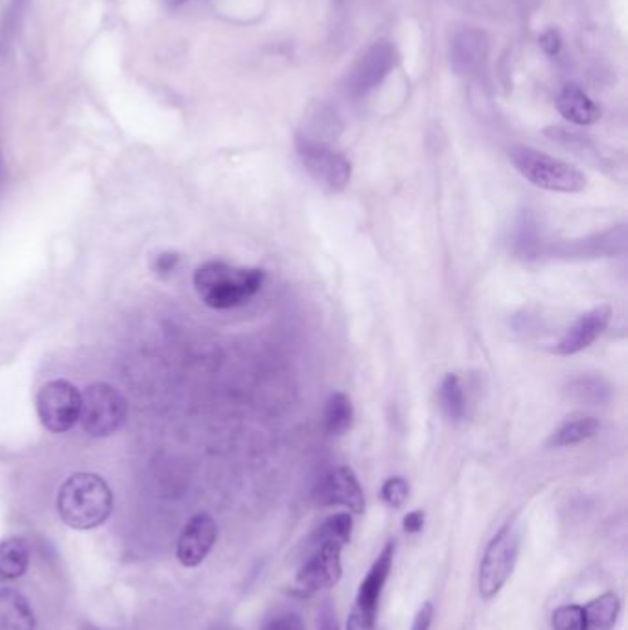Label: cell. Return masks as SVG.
<instances>
[{
  "label": "cell",
  "mask_w": 628,
  "mask_h": 630,
  "mask_svg": "<svg viewBox=\"0 0 628 630\" xmlns=\"http://www.w3.org/2000/svg\"><path fill=\"white\" fill-rule=\"evenodd\" d=\"M347 630H376V619L367 618L354 608L347 619Z\"/></svg>",
  "instance_id": "cell-31"
},
{
  "label": "cell",
  "mask_w": 628,
  "mask_h": 630,
  "mask_svg": "<svg viewBox=\"0 0 628 630\" xmlns=\"http://www.w3.org/2000/svg\"><path fill=\"white\" fill-rule=\"evenodd\" d=\"M398 61L395 45L387 39L374 41L361 52L360 58L350 67L345 78V93L352 100L365 98L376 91L393 72Z\"/></svg>",
  "instance_id": "cell-7"
},
{
  "label": "cell",
  "mask_w": 628,
  "mask_h": 630,
  "mask_svg": "<svg viewBox=\"0 0 628 630\" xmlns=\"http://www.w3.org/2000/svg\"><path fill=\"white\" fill-rule=\"evenodd\" d=\"M185 2H187V0H168L170 6H181V4H185Z\"/></svg>",
  "instance_id": "cell-35"
},
{
  "label": "cell",
  "mask_w": 628,
  "mask_h": 630,
  "mask_svg": "<svg viewBox=\"0 0 628 630\" xmlns=\"http://www.w3.org/2000/svg\"><path fill=\"white\" fill-rule=\"evenodd\" d=\"M80 406H82V393L78 387L70 384L69 380H50L41 385L35 408L41 424L48 432L65 433L76 426L80 419Z\"/></svg>",
  "instance_id": "cell-8"
},
{
  "label": "cell",
  "mask_w": 628,
  "mask_h": 630,
  "mask_svg": "<svg viewBox=\"0 0 628 630\" xmlns=\"http://www.w3.org/2000/svg\"><path fill=\"white\" fill-rule=\"evenodd\" d=\"M553 630H586L584 608L581 605H564L553 612Z\"/></svg>",
  "instance_id": "cell-25"
},
{
  "label": "cell",
  "mask_w": 628,
  "mask_h": 630,
  "mask_svg": "<svg viewBox=\"0 0 628 630\" xmlns=\"http://www.w3.org/2000/svg\"><path fill=\"white\" fill-rule=\"evenodd\" d=\"M317 498L323 505L347 507L352 514H363L365 511V496H363L360 481L350 467L332 470L321 481Z\"/></svg>",
  "instance_id": "cell-14"
},
{
  "label": "cell",
  "mask_w": 628,
  "mask_h": 630,
  "mask_svg": "<svg viewBox=\"0 0 628 630\" xmlns=\"http://www.w3.org/2000/svg\"><path fill=\"white\" fill-rule=\"evenodd\" d=\"M345 546L336 542H325L314 548L304 549L306 559L303 560L299 572H297V583L308 592H317L332 588L341 579V551Z\"/></svg>",
  "instance_id": "cell-9"
},
{
  "label": "cell",
  "mask_w": 628,
  "mask_h": 630,
  "mask_svg": "<svg viewBox=\"0 0 628 630\" xmlns=\"http://www.w3.org/2000/svg\"><path fill=\"white\" fill-rule=\"evenodd\" d=\"M601 430V422L592 415H579L564 420L555 432L551 433L549 446L553 448H566L575 444L584 443L595 437Z\"/></svg>",
  "instance_id": "cell-19"
},
{
  "label": "cell",
  "mask_w": 628,
  "mask_h": 630,
  "mask_svg": "<svg viewBox=\"0 0 628 630\" xmlns=\"http://www.w3.org/2000/svg\"><path fill=\"white\" fill-rule=\"evenodd\" d=\"M439 404L446 419L459 422L465 417L466 398L465 387L457 374H446L439 387Z\"/></svg>",
  "instance_id": "cell-24"
},
{
  "label": "cell",
  "mask_w": 628,
  "mask_h": 630,
  "mask_svg": "<svg viewBox=\"0 0 628 630\" xmlns=\"http://www.w3.org/2000/svg\"><path fill=\"white\" fill-rule=\"evenodd\" d=\"M128 419V400L109 384H93L82 391L80 419L83 432L91 437H109Z\"/></svg>",
  "instance_id": "cell-4"
},
{
  "label": "cell",
  "mask_w": 628,
  "mask_h": 630,
  "mask_svg": "<svg viewBox=\"0 0 628 630\" xmlns=\"http://www.w3.org/2000/svg\"><path fill=\"white\" fill-rule=\"evenodd\" d=\"M264 279L266 273L262 269L238 268L221 260H210L194 271L192 282L203 303L214 310H229L253 299Z\"/></svg>",
  "instance_id": "cell-1"
},
{
  "label": "cell",
  "mask_w": 628,
  "mask_h": 630,
  "mask_svg": "<svg viewBox=\"0 0 628 630\" xmlns=\"http://www.w3.org/2000/svg\"><path fill=\"white\" fill-rule=\"evenodd\" d=\"M424 527V513L422 511H411L404 516V529L406 533H419Z\"/></svg>",
  "instance_id": "cell-33"
},
{
  "label": "cell",
  "mask_w": 628,
  "mask_h": 630,
  "mask_svg": "<svg viewBox=\"0 0 628 630\" xmlns=\"http://www.w3.org/2000/svg\"><path fill=\"white\" fill-rule=\"evenodd\" d=\"M448 56L452 70L457 76L474 78L487 65L489 35L474 26L459 28L450 39Z\"/></svg>",
  "instance_id": "cell-10"
},
{
  "label": "cell",
  "mask_w": 628,
  "mask_h": 630,
  "mask_svg": "<svg viewBox=\"0 0 628 630\" xmlns=\"http://www.w3.org/2000/svg\"><path fill=\"white\" fill-rule=\"evenodd\" d=\"M354 408L345 393H332L325 404V430L328 435H345L352 428Z\"/></svg>",
  "instance_id": "cell-23"
},
{
  "label": "cell",
  "mask_w": 628,
  "mask_h": 630,
  "mask_svg": "<svg viewBox=\"0 0 628 630\" xmlns=\"http://www.w3.org/2000/svg\"><path fill=\"white\" fill-rule=\"evenodd\" d=\"M538 45L544 50V54L547 56H559L560 50H562V37H560L559 30L555 28H549L544 34L540 35L538 39Z\"/></svg>",
  "instance_id": "cell-28"
},
{
  "label": "cell",
  "mask_w": 628,
  "mask_h": 630,
  "mask_svg": "<svg viewBox=\"0 0 628 630\" xmlns=\"http://www.w3.org/2000/svg\"><path fill=\"white\" fill-rule=\"evenodd\" d=\"M610 319H612V308L608 304H601L594 310L582 314L564 332V336L559 339L553 352L559 356H573L592 347L595 341L603 336V332L610 325Z\"/></svg>",
  "instance_id": "cell-11"
},
{
  "label": "cell",
  "mask_w": 628,
  "mask_h": 630,
  "mask_svg": "<svg viewBox=\"0 0 628 630\" xmlns=\"http://www.w3.org/2000/svg\"><path fill=\"white\" fill-rule=\"evenodd\" d=\"M262 630H306L303 618L295 612H284L269 619Z\"/></svg>",
  "instance_id": "cell-27"
},
{
  "label": "cell",
  "mask_w": 628,
  "mask_h": 630,
  "mask_svg": "<svg viewBox=\"0 0 628 630\" xmlns=\"http://www.w3.org/2000/svg\"><path fill=\"white\" fill-rule=\"evenodd\" d=\"M393 559H395V542H387L382 553L378 555V559L374 560L367 577L361 581L360 590L356 595V610H360L361 614H365L367 618L376 619L380 597L393 568Z\"/></svg>",
  "instance_id": "cell-15"
},
{
  "label": "cell",
  "mask_w": 628,
  "mask_h": 630,
  "mask_svg": "<svg viewBox=\"0 0 628 630\" xmlns=\"http://www.w3.org/2000/svg\"><path fill=\"white\" fill-rule=\"evenodd\" d=\"M218 538V525L210 514H196L188 520L179 542H177V559L187 566L194 568L207 559L210 549L214 548Z\"/></svg>",
  "instance_id": "cell-12"
},
{
  "label": "cell",
  "mask_w": 628,
  "mask_h": 630,
  "mask_svg": "<svg viewBox=\"0 0 628 630\" xmlns=\"http://www.w3.org/2000/svg\"><path fill=\"white\" fill-rule=\"evenodd\" d=\"M317 630H339L338 618H336V610L330 605L325 603L321 610H319V616H317Z\"/></svg>",
  "instance_id": "cell-29"
},
{
  "label": "cell",
  "mask_w": 628,
  "mask_h": 630,
  "mask_svg": "<svg viewBox=\"0 0 628 630\" xmlns=\"http://www.w3.org/2000/svg\"><path fill=\"white\" fill-rule=\"evenodd\" d=\"M555 104L560 115L577 126H592L601 118V107L575 83H568L560 89Z\"/></svg>",
  "instance_id": "cell-16"
},
{
  "label": "cell",
  "mask_w": 628,
  "mask_h": 630,
  "mask_svg": "<svg viewBox=\"0 0 628 630\" xmlns=\"http://www.w3.org/2000/svg\"><path fill=\"white\" fill-rule=\"evenodd\" d=\"M625 247H627V229L625 225H619L584 240L553 245L549 247L547 253L564 258H603L625 253Z\"/></svg>",
  "instance_id": "cell-13"
},
{
  "label": "cell",
  "mask_w": 628,
  "mask_h": 630,
  "mask_svg": "<svg viewBox=\"0 0 628 630\" xmlns=\"http://www.w3.org/2000/svg\"><path fill=\"white\" fill-rule=\"evenodd\" d=\"M113 511V492L98 474L80 472L70 476L58 492V513L65 524L89 531L104 524Z\"/></svg>",
  "instance_id": "cell-2"
},
{
  "label": "cell",
  "mask_w": 628,
  "mask_h": 630,
  "mask_svg": "<svg viewBox=\"0 0 628 630\" xmlns=\"http://www.w3.org/2000/svg\"><path fill=\"white\" fill-rule=\"evenodd\" d=\"M2 181H4V163H2V155H0V187H2Z\"/></svg>",
  "instance_id": "cell-34"
},
{
  "label": "cell",
  "mask_w": 628,
  "mask_h": 630,
  "mask_svg": "<svg viewBox=\"0 0 628 630\" xmlns=\"http://www.w3.org/2000/svg\"><path fill=\"white\" fill-rule=\"evenodd\" d=\"M518 549H520V537L511 522L503 525L490 540L479 564V577H477L479 595L485 601H490L500 594L501 588L511 579L514 566L518 562Z\"/></svg>",
  "instance_id": "cell-5"
},
{
  "label": "cell",
  "mask_w": 628,
  "mask_h": 630,
  "mask_svg": "<svg viewBox=\"0 0 628 630\" xmlns=\"http://www.w3.org/2000/svg\"><path fill=\"white\" fill-rule=\"evenodd\" d=\"M566 395L575 404L603 406L612 398V385L608 384L603 376L582 374L571 380L566 387Z\"/></svg>",
  "instance_id": "cell-18"
},
{
  "label": "cell",
  "mask_w": 628,
  "mask_h": 630,
  "mask_svg": "<svg viewBox=\"0 0 628 630\" xmlns=\"http://www.w3.org/2000/svg\"><path fill=\"white\" fill-rule=\"evenodd\" d=\"M295 146L304 170L317 185L332 192H341L349 187L352 164L343 153L332 150L326 142L308 139L304 135H297Z\"/></svg>",
  "instance_id": "cell-6"
},
{
  "label": "cell",
  "mask_w": 628,
  "mask_h": 630,
  "mask_svg": "<svg viewBox=\"0 0 628 630\" xmlns=\"http://www.w3.org/2000/svg\"><path fill=\"white\" fill-rule=\"evenodd\" d=\"M30 564V549L23 538L0 542V579L13 581L23 577Z\"/></svg>",
  "instance_id": "cell-20"
},
{
  "label": "cell",
  "mask_w": 628,
  "mask_h": 630,
  "mask_svg": "<svg viewBox=\"0 0 628 630\" xmlns=\"http://www.w3.org/2000/svg\"><path fill=\"white\" fill-rule=\"evenodd\" d=\"M431 621H433V605L424 603L413 619L411 630H430Z\"/></svg>",
  "instance_id": "cell-32"
},
{
  "label": "cell",
  "mask_w": 628,
  "mask_h": 630,
  "mask_svg": "<svg viewBox=\"0 0 628 630\" xmlns=\"http://www.w3.org/2000/svg\"><path fill=\"white\" fill-rule=\"evenodd\" d=\"M584 608L586 630H612L616 627L621 601L616 594L599 595L594 601H590Z\"/></svg>",
  "instance_id": "cell-21"
},
{
  "label": "cell",
  "mask_w": 628,
  "mask_h": 630,
  "mask_svg": "<svg viewBox=\"0 0 628 630\" xmlns=\"http://www.w3.org/2000/svg\"><path fill=\"white\" fill-rule=\"evenodd\" d=\"M352 516L349 513H339L326 518L323 524L319 525L315 529L314 533L310 537L306 538V542L303 544V549L314 548L319 544H325V542H336L341 546H347L352 537Z\"/></svg>",
  "instance_id": "cell-22"
},
{
  "label": "cell",
  "mask_w": 628,
  "mask_h": 630,
  "mask_svg": "<svg viewBox=\"0 0 628 630\" xmlns=\"http://www.w3.org/2000/svg\"><path fill=\"white\" fill-rule=\"evenodd\" d=\"M408 496L409 483L406 479L400 478V476L389 478L382 485V498L393 509H400L404 503L408 502Z\"/></svg>",
  "instance_id": "cell-26"
},
{
  "label": "cell",
  "mask_w": 628,
  "mask_h": 630,
  "mask_svg": "<svg viewBox=\"0 0 628 630\" xmlns=\"http://www.w3.org/2000/svg\"><path fill=\"white\" fill-rule=\"evenodd\" d=\"M34 610L13 588H0V630H34Z\"/></svg>",
  "instance_id": "cell-17"
},
{
  "label": "cell",
  "mask_w": 628,
  "mask_h": 630,
  "mask_svg": "<svg viewBox=\"0 0 628 630\" xmlns=\"http://www.w3.org/2000/svg\"><path fill=\"white\" fill-rule=\"evenodd\" d=\"M179 260H181V258H179L177 253H161L159 257L155 258L153 269H155V273H159V275H168V273H172V271L177 268Z\"/></svg>",
  "instance_id": "cell-30"
},
{
  "label": "cell",
  "mask_w": 628,
  "mask_h": 630,
  "mask_svg": "<svg viewBox=\"0 0 628 630\" xmlns=\"http://www.w3.org/2000/svg\"><path fill=\"white\" fill-rule=\"evenodd\" d=\"M514 168L529 183L549 192L577 194L586 188V175L573 164L564 163L557 157L533 150L529 146H514L509 152Z\"/></svg>",
  "instance_id": "cell-3"
}]
</instances>
